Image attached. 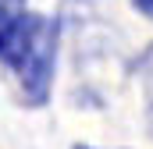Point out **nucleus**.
<instances>
[{
	"mask_svg": "<svg viewBox=\"0 0 153 149\" xmlns=\"http://www.w3.org/2000/svg\"><path fill=\"white\" fill-rule=\"evenodd\" d=\"M25 14H29V0H0V50L11 39V32L22 25Z\"/></svg>",
	"mask_w": 153,
	"mask_h": 149,
	"instance_id": "7ed1b4c3",
	"label": "nucleus"
},
{
	"mask_svg": "<svg viewBox=\"0 0 153 149\" xmlns=\"http://www.w3.org/2000/svg\"><path fill=\"white\" fill-rule=\"evenodd\" d=\"M132 4H135V7H139L146 18H153V0H132Z\"/></svg>",
	"mask_w": 153,
	"mask_h": 149,
	"instance_id": "20e7f679",
	"label": "nucleus"
},
{
	"mask_svg": "<svg viewBox=\"0 0 153 149\" xmlns=\"http://www.w3.org/2000/svg\"><path fill=\"white\" fill-rule=\"evenodd\" d=\"M75 149H93V146H75Z\"/></svg>",
	"mask_w": 153,
	"mask_h": 149,
	"instance_id": "39448f33",
	"label": "nucleus"
},
{
	"mask_svg": "<svg viewBox=\"0 0 153 149\" xmlns=\"http://www.w3.org/2000/svg\"><path fill=\"white\" fill-rule=\"evenodd\" d=\"M135 82L143 92V114H146V128L153 135V43L143 50V57L135 60Z\"/></svg>",
	"mask_w": 153,
	"mask_h": 149,
	"instance_id": "f03ea898",
	"label": "nucleus"
},
{
	"mask_svg": "<svg viewBox=\"0 0 153 149\" xmlns=\"http://www.w3.org/2000/svg\"><path fill=\"white\" fill-rule=\"evenodd\" d=\"M0 60H7L11 74L18 78L22 100L29 107H39L50 100L53 71H57V21L46 14H25L22 25L0 50Z\"/></svg>",
	"mask_w": 153,
	"mask_h": 149,
	"instance_id": "f257e3e1",
	"label": "nucleus"
}]
</instances>
